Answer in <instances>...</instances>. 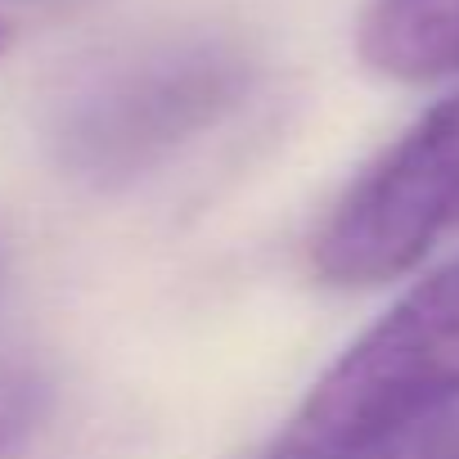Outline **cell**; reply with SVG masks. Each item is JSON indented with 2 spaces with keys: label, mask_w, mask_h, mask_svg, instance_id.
I'll list each match as a JSON object with an SVG mask.
<instances>
[{
  "label": "cell",
  "mask_w": 459,
  "mask_h": 459,
  "mask_svg": "<svg viewBox=\"0 0 459 459\" xmlns=\"http://www.w3.org/2000/svg\"><path fill=\"white\" fill-rule=\"evenodd\" d=\"M14 46V28L5 23V19H0V59H5V50Z\"/></svg>",
  "instance_id": "cell-7"
},
{
  "label": "cell",
  "mask_w": 459,
  "mask_h": 459,
  "mask_svg": "<svg viewBox=\"0 0 459 459\" xmlns=\"http://www.w3.org/2000/svg\"><path fill=\"white\" fill-rule=\"evenodd\" d=\"M459 235V91L432 104L333 203L311 244L325 284L369 289Z\"/></svg>",
  "instance_id": "cell-3"
},
{
  "label": "cell",
  "mask_w": 459,
  "mask_h": 459,
  "mask_svg": "<svg viewBox=\"0 0 459 459\" xmlns=\"http://www.w3.org/2000/svg\"><path fill=\"white\" fill-rule=\"evenodd\" d=\"M356 50L365 68L392 82L459 77V0H369Z\"/></svg>",
  "instance_id": "cell-4"
},
{
  "label": "cell",
  "mask_w": 459,
  "mask_h": 459,
  "mask_svg": "<svg viewBox=\"0 0 459 459\" xmlns=\"http://www.w3.org/2000/svg\"><path fill=\"white\" fill-rule=\"evenodd\" d=\"M320 459H459V401L437 414H423L405 428H392L365 446L320 455Z\"/></svg>",
  "instance_id": "cell-6"
},
{
  "label": "cell",
  "mask_w": 459,
  "mask_h": 459,
  "mask_svg": "<svg viewBox=\"0 0 459 459\" xmlns=\"http://www.w3.org/2000/svg\"><path fill=\"white\" fill-rule=\"evenodd\" d=\"M253 91L244 41L185 28L91 64L55 104L50 144L68 176L117 189L207 135Z\"/></svg>",
  "instance_id": "cell-1"
},
{
  "label": "cell",
  "mask_w": 459,
  "mask_h": 459,
  "mask_svg": "<svg viewBox=\"0 0 459 459\" xmlns=\"http://www.w3.org/2000/svg\"><path fill=\"white\" fill-rule=\"evenodd\" d=\"M459 401V257L374 320L280 428L271 459H320Z\"/></svg>",
  "instance_id": "cell-2"
},
{
  "label": "cell",
  "mask_w": 459,
  "mask_h": 459,
  "mask_svg": "<svg viewBox=\"0 0 459 459\" xmlns=\"http://www.w3.org/2000/svg\"><path fill=\"white\" fill-rule=\"evenodd\" d=\"M50 383L28 360L0 356V459H14L50 414Z\"/></svg>",
  "instance_id": "cell-5"
}]
</instances>
